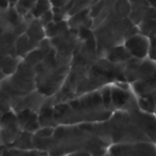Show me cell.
<instances>
[{"label": "cell", "instance_id": "9c48e42d", "mask_svg": "<svg viewBox=\"0 0 156 156\" xmlns=\"http://www.w3.org/2000/svg\"><path fill=\"white\" fill-rule=\"evenodd\" d=\"M112 89V107L114 112L128 111L137 103V98L133 92L130 84L120 82L111 86Z\"/></svg>", "mask_w": 156, "mask_h": 156}, {"label": "cell", "instance_id": "3957f363", "mask_svg": "<svg viewBox=\"0 0 156 156\" xmlns=\"http://www.w3.org/2000/svg\"><path fill=\"white\" fill-rule=\"evenodd\" d=\"M109 147L89 129L87 124L59 125L55 129L48 156H67L77 152L103 156Z\"/></svg>", "mask_w": 156, "mask_h": 156}, {"label": "cell", "instance_id": "e0dca14e", "mask_svg": "<svg viewBox=\"0 0 156 156\" xmlns=\"http://www.w3.org/2000/svg\"><path fill=\"white\" fill-rule=\"evenodd\" d=\"M113 64H122L132 58V56L125 48L123 44L110 48L102 57Z\"/></svg>", "mask_w": 156, "mask_h": 156}, {"label": "cell", "instance_id": "9a60e30c", "mask_svg": "<svg viewBox=\"0 0 156 156\" xmlns=\"http://www.w3.org/2000/svg\"><path fill=\"white\" fill-rule=\"evenodd\" d=\"M131 4V13L129 16V19L131 22L135 25L139 26L142 22L145 21L150 5L148 1L140 0V1H130Z\"/></svg>", "mask_w": 156, "mask_h": 156}, {"label": "cell", "instance_id": "ffe728a7", "mask_svg": "<svg viewBox=\"0 0 156 156\" xmlns=\"http://www.w3.org/2000/svg\"><path fill=\"white\" fill-rule=\"evenodd\" d=\"M69 29L67 20L64 21H53L49 25L45 27L46 37L48 39H52L60 36Z\"/></svg>", "mask_w": 156, "mask_h": 156}, {"label": "cell", "instance_id": "d6986e66", "mask_svg": "<svg viewBox=\"0 0 156 156\" xmlns=\"http://www.w3.org/2000/svg\"><path fill=\"white\" fill-rule=\"evenodd\" d=\"M37 47V44L33 43L29 37L26 35V33L20 35L16 42H15V48H16V56L20 58H24L28 53H30L32 50H34Z\"/></svg>", "mask_w": 156, "mask_h": 156}, {"label": "cell", "instance_id": "8fae6325", "mask_svg": "<svg viewBox=\"0 0 156 156\" xmlns=\"http://www.w3.org/2000/svg\"><path fill=\"white\" fill-rule=\"evenodd\" d=\"M108 152L112 156H156V146L147 142L122 144L110 146Z\"/></svg>", "mask_w": 156, "mask_h": 156}, {"label": "cell", "instance_id": "5b68a950", "mask_svg": "<svg viewBox=\"0 0 156 156\" xmlns=\"http://www.w3.org/2000/svg\"><path fill=\"white\" fill-rule=\"evenodd\" d=\"M134 26L129 18L119 16L113 11L112 6L104 21L92 29L100 58H102L110 48L123 44L127 39L129 30Z\"/></svg>", "mask_w": 156, "mask_h": 156}, {"label": "cell", "instance_id": "277c9868", "mask_svg": "<svg viewBox=\"0 0 156 156\" xmlns=\"http://www.w3.org/2000/svg\"><path fill=\"white\" fill-rule=\"evenodd\" d=\"M70 59L58 57L52 48L34 69L37 90L47 98L55 96L62 88L70 68Z\"/></svg>", "mask_w": 156, "mask_h": 156}, {"label": "cell", "instance_id": "4316f807", "mask_svg": "<svg viewBox=\"0 0 156 156\" xmlns=\"http://www.w3.org/2000/svg\"><path fill=\"white\" fill-rule=\"evenodd\" d=\"M51 9L50 1H36V4L33 9L30 11L34 18L38 19L41 16H43L46 12Z\"/></svg>", "mask_w": 156, "mask_h": 156}, {"label": "cell", "instance_id": "d590c367", "mask_svg": "<svg viewBox=\"0 0 156 156\" xmlns=\"http://www.w3.org/2000/svg\"><path fill=\"white\" fill-rule=\"evenodd\" d=\"M67 156H92L90 153L88 152H77V153H73V154H70Z\"/></svg>", "mask_w": 156, "mask_h": 156}, {"label": "cell", "instance_id": "f1b7e54d", "mask_svg": "<svg viewBox=\"0 0 156 156\" xmlns=\"http://www.w3.org/2000/svg\"><path fill=\"white\" fill-rule=\"evenodd\" d=\"M137 98V97H136ZM137 103L141 111L155 114V101L152 98H137Z\"/></svg>", "mask_w": 156, "mask_h": 156}, {"label": "cell", "instance_id": "30bf717a", "mask_svg": "<svg viewBox=\"0 0 156 156\" xmlns=\"http://www.w3.org/2000/svg\"><path fill=\"white\" fill-rule=\"evenodd\" d=\"M21 133L16 113L11 111L3 114L0 120V146H11Z\"/></svg>", "mask_w": 156, "mask_h": 156}, {"label": "cell", "instance_id": "4fadbf2b", "mask_svg": "<svg viewBox=\"0 0 156 156\" xmlns=\"http://www.w3.org/2000/svg\"><path fill=\"white\" fill-rule=\"evenodd\" d=\"M123 46L128 50L132 58L137 59L148 58V53L150 48L149 37L139 33L126 39L123 43Z\"/></svg>", "mask_w": 156, "mask_h": 156}, {"label": "cell", "instance_id": "44dd1931", "mask_svg": "<svg viewBox=\"0 0 156 156\" xmlns=\"http://www.w3.org/2000/svg\"><path fill=\"white\" fill-rule=\"evenodd\" d=\"M22 58L19 57H5L1 61V68L3 74L7 78L12 76L17 69L19 64L21 63Z\"/></svg>", "mask_w": 156, "mask_h": 156}, {"label": "cell", "instance_id": "2e32d148", "mask_svg": "<svg viewBox=\"0 0 156 156\" xmlns=\"http://www.w3.org/2000/svg\"><path fill=\"white\" fill-rule=\"evenodd\" d=\"M89 9L69 16L67 20L69 27L76 31H79L80 29H91L93 21L92 18L90 16Z\"/></svg>", "mask_w": 156, "mask_h": 156}, {"label": "cell", "instance_id": "cb8c5ba5", "mask_svg": "<svg viewBox=\"0 0 156 156\" xmlns=\"http://www.w3.org/2000/svg\"><path fill=\"white\" fill-rule=\"evenodd\" d=\"M137 27L140 34L149 38L156 37V19L144 21L139 26H137Z\"/></svg>", "mask_w": 156, "mask_h": 156}, {"label": "cell", "instance_id": "5bb4252c", "mask_svg": "<svg viewBox=\"0 0 156 156\" xmlns=\"http://www.w3.org/2000/svg\"><path fill=\"white\" fill-rule=\"evenodd\" d=\"M130 86L137 98H152L154 101L156 100V72Z\"/></svg>", "mask_w": 156, "mask_h": 156}, {"label": "cell", "instance_id": "6da1fadb", "mask_svg": "<svg viewBox=\"0 0 156 156\" xmlns=\"http://www.w3.org/2000/svg\"><path fill=\"white\" fill-rule=\"evenodd\" d=\"M87 125L109 146L144 142L156 144V115L141 111L138 104L128 111L114 112L103 122Z\"/></svg>", "mask_w": 156, "mask_h": 156}, {"label": "cell", "instance_id": "f546056e", "mask_svg": "<svg viewBox=\"0 0 156 156\" xmlns=\"http://www.w3.org/2000/svg\"><path fill=\"white\" fill-rule=\"evenodd\" d=\"M94 1H73V5L72 7L69 11V17L78 14L81 11H84L86 9H89L90 7V5L93 4Z\"/></svg>", "mask_w": 156, "mask_h": 156}, {"label": "cell", "instance_id": "ac0fdd59", "mask_svg": "<svg viewBox=\"0 0 156 156\" xmlns=\"http://www.w3.org/2000/svg\"><path fill=\"white\" fill-rule=\"evenodd\" d=\"M25 33L29 37V39L37 45H38L42 40L47 38L45 27H43L39 19L37 18H35L33 21L28 23Z\"/></svg>", "mask_w": 156, "mask_h": 156}, {"label": "cell", "instance_id": "83f0119b", "mask_svg": "<svg viewBox=\"0 0 156 156\" xmlns=\"http://www.w3.org/2000/svg\"><path fill=\"white\" fill-rule=\"evenodd\" d=\"M13 109V99L0 87V112L5 114Z\"/></svg>", "mask_w": 156, "mask_h": 156}, {"label": "cell", "instance_id": "836d02e7", "mask_svg": "<svg viewBox=\"0 0 156 156\" xmlns=\"http://www.w3.org/2000/svg\"><path fill=\"white\" fill-rule=\"evenodd\" d=\"M39 21L41 22V24L43 25L44 27H46L48 25H49L50 23H52L54 21V15H53V12L52 10L50 9L49 11L46 12L43 16H41L39 18Z\"/></svg>", "mask_w": 156, "mask_h": 156}, {"label": "cell", "instance_id": "7402d4cb", "mask_svg": "<svg viewBox=\"0 0 156 156\" xmlns=\"http://www.w3.org/2000/svg\"><path fill=\"white\" fill-rule=\"evenodd\" d=\"M33 135L32 133L23 132L19 134L16 142L7 148H15L18 150H34L33 147Z\"/></svg>", "mask_w": 156, "mask_h": 156}, {"label": "cell", "instance_id": "f35d334b", "mask_svg": "<svg viewBox=\"0 0 156 156\" xmlns=\"http://www.w3.org/2000/svg\"><path fill=\"white\" fill-rule=\"evenodd\" d=\"M2 116H3V113L0 112V120H1V118H2Z\"/></svg>", "mask_w": 156, "mask_h": 156}, {"label": "cell", "instance_id": "1f68e13d", "mask_svg": "<svg viewBox=\"0 0 156 156\" xmlns=\"http://www.w3.org/2000/svg\"><path fill=\"white\" fill-rule=\"evenodd\" d=\"M105 4H106V1H94L93 2V4L90 5L89 9L90 16L92 18V20L100 15V13L102 11V9L105 6Z\"/></svg>", "mask_w": 156, "mask_h": 156}, {"label": "cell", "instance_id": "8d00e7d4", "mask_svg": "<svg viewBox=\"0 0 156 156\" xmlns=\"http://www.w3.org/2000/svg\"><path fill=\"white\" fill-rule=\"evenodd\" d=\"M4 58H2V57H0V83L6 78L4 74H3V72H2V68H1V61H2V59H3Z\"/></svg>", "mask_w": 156, "mask_h": 156}, {"label": "cell", "instance_id": "ba28073f", "mask_svg": "<svg viewBox=\"0 0 156 156\" xmlns=\"http://www.w3.org/2000/svg\"><path fill=\"white\" fill-rule=\"evenodd\" d=\"M49 40L52 48L58 57L70 60L80 44L78 31L70 28L60 36Z\"/></svg>", "mask_w": 156, "mask_h": 156}, {"label": "cell", "instance_id": "8992f818", "mask_svg": "<svg viewBox=\"0 0 156 156\" xmlns=\"http://www.w3.org/2000/svg\"><path fill=\"white\" fill-rule=\"evenodd\" d=\"M120 82H124L122 63L113 64L104 58H100L92 66L86 78L77 87L75 98L90 92L98 91L106 86Z\"/></svg>", "mask_w": 156, "mask_h": 156}, {"label": "cell", "instance_id": "74e56055", "mask_svg": "<svg viewBox=\"0 0 156 156\" xmlns=\"http://www.w3.org/2000/svg\"><path fill=\"white\" fill-rule=\"evenodd\" d=\"M103 156H112V154H111L109 152H107V153H106V154H104Z\"/></svg>", "mask_w": 156, "mask_h": 156}, {"label": "cell", "instance_id": "7c38bea8", "mask_svg": "<svg viewBox=\"0 0 156 156\" xmlns=\"http://www.w3.org/2000/svg\"><path fill=\"white\" fill-rule=\"evenodd\" d=\"M46 100L47 97L36 90L16 100L13 104L12 111L15 113L22 111H30L38 113Z\"/></svg>", "mask_w": 156, "mask_h": 156}, {"label": "cell", "instance_id": "4dcf8cb0", "mask_svg": "<svg viewBox=\"0 0 156 156\" xmlns=\"http://www.w3.org/2000/svg\"><path fill=\"white\" fill-rule=\"evenodd\" d=\"M111 86H106V87L102 88L101 90H100V91H101V100H102L103 104L108 109L113 111V109L112 107V89H111Z\"/></svg>", "mask_w": 156, "mask_h": 156}, {"label": "cell", "instance_id": "7a4b0ae2", "mask_svg": "<svg viewBox=\"0 0 156 156\" xmlns=\"http://www.w3.org/2000/svg\"><path fill=\"white\" fill-rule=\"evenodd\" d=\"M113 112L103 104L100 90L76 97L54 106V119L58 126L103 122Z\"/></svg>", "mask_w": 156, "mask_h": 156}, {"label": "cell", "instance_id": "ab89813d", "mask_svg": "<svg viewBox=\"0 0 156 156\" xmlns=\"http://www.w3.org/2000/svg\"><path fill=\"white\" fill-rule=\"evenodd\" d=\"M155 115H156V100H155Z\"/></svg>", "mask_w": 156, "mask_h": 156}, {"label": "cell", "instance_id": "60d3db41", "mask_svg": "<svg viewBox=\"0 0 156 156\" xmlns=\"http://www.w3.org/2000/svg\"><path fill=\"white\" fill-rule=\"evenodd\" d=\"M155 146H156V144H155Z\"/></svg>", "mask_w": 156, "mask_h": 156}, {"label": "cell", "instance_id": "e575fe53", "mask_svg": "<svg viewBox=\"0 0 156 156\" xmlns=\"http://www.w3.org/2000/svg\"><path fill=\"white\" fill-rule=\"evenodd\" d=\"M148 58L156 63V37L150 38V48H149Z\"/></svg>", "mask_w": 156, "mask_h": 156}, {"label": "cell", "instance_id": "d4e9b609", "mask_svg": "<svg viewBox=\"0 0 156 156\" xmlns=\"http://www.w3.org/2000/svg\"><path fill=\"white\" fill-rule=\"evenodd\" d=\"M40 128L38 122V114L37 112H31L29 117L27 119L22 126V131L34 134Z\"/></svg>", "mask_w": 156, "mask_h": 156}, {"label": "cell", "instance_id": "603a6c76", "mask_svg": "<svg viewBox=\"0 0 156 156\" xmlns=\"http://www.w3.org/2000/svg\"><path fill=\"white\" fill-rule=\"evenodd\" d=\"M0 156H48V154L37 150H18L0 146Z\"/></svg>", "mask_w": 156, "mask_h": 156}, {"label": "cell", "instance_id": "52a82bcc", "mask_svg": "<svg viewBox=\"0 0 156 156\" xmlns=\"http://www.w3.org/2000/svg\"><path fill=\"white\" fill-rule=\"evenodd\" d=\"M0 87L13 99V104L18 98L37 90L36 74L33 67L27 64L23 59L16 71L10 77L5 78Z\"/></svg>", "mask_w": 156, "mask_h": 156}, {"label": "cell", "instance_id": "484cf974", "mask_svg": "<svg viewBox=\"0 0 156 156\" xmlns=\"http://www.w3.org/2000/svg\"><path fill=\"white\" fill-rule=\"evenodd\" d=\"M113 11L121 17L129 18L131 13V4L130 1L118 0L113 3Z\"/></svg>", "mask_w": 156, "mask_h": 156}, {"label": "cell", "instance_id": "d6a6232c", "mask_svg": "<svg viewBox=\"0 0 156 156\" xmlns=\"http://www.w3.org/2000/svg\"><path fill=\"white\" fill-rule=\"evenodd\" d=\"M55 129L53 127H40L34 135L40 139H51L54 136Z\"/></svg>", "mask_w": 156, "mask_h": 156}]
</instances>
